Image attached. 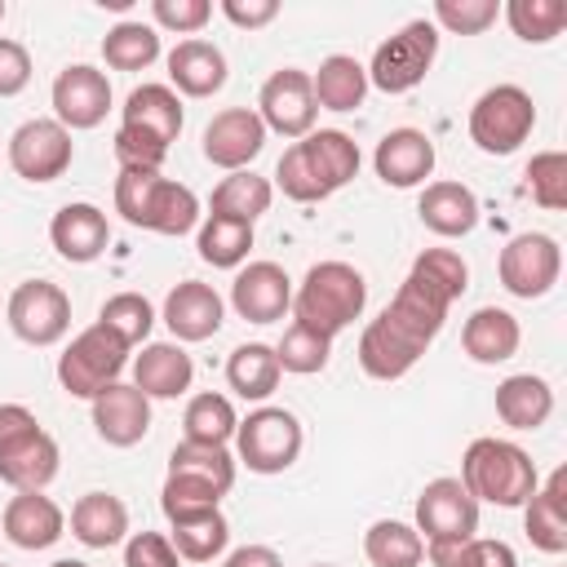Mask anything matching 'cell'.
I'll use <instances>...</instances> for the list:
<instances>
[{
	"instance_id": "6da1fadb",
	"label": "cell",
	"mask_w": 567,
	"mask_h": 567,
	"mask_svg": "<svg viewBox=\"0 0 567 567\" xmlns=\"http://www.w3.org/2000/svg\"><path fill=\"white\" fill-rule=\"evenodd\" d=\"M470 288V266L452 248H425L408 279L399 284L394 301L363 328L359 337V368L372 381H399L416 368L425 346L439 337L452 301Z\"/></svg>"
},
{
	"instance_id": "7a4b0ae2",
	"label": "cell",
	"mask_w": 567,
	"mask_h": 567,
	"mask_svg": "<svg viewBox=\"0 0 567 567\" xmlns=\"http://www.w3.org/2000/svg\"><path fill=\"white\" fill-rule=\"evenodd\" d=\"M461 483L474 501L501 505V509H523L527 496L540 487V474L532 456L509 443V439H474L461 456Z\"/></svg>"
},
{
	"instance_id": "3957f363",
	"label": "cell",
	"mask_w": 567,
	"mask_h": 567,
	"mask_svg": "<svg viewBox=\"0 0 567 567\" xmlns=\"http://www.w3.org/2000/svg\"><path fill=\"white\" fill-rule=\"evenodd\" d=\"M368 306V284L350 261H315L301 279V288L292 292V323L315 328L319 337H337L341 328H350Z\"/></svg>"
},
{
	"instance_id": "277c9868",
	"label": "cell",
	"mask_w": 567,
	"mask_h": 567,
	"mask_svg": "<svg viewBox=\"0 0 567 567\" xmlns=\"http://www.w3.org/2000/svg\"><path fill=\"white\" fill-rule=\"evenodd\" d=\"M115 213L128 226L155 230V235H186L199 221V199L190 186L168 182L159 173L120 168L115 177Z\"/></svg>"
},
{
	"instance_id": "5b68a950",
	"label": "cell",
	"mask_w": 567,
	"mask_h": 567,
	"mask_svg": "<svg viewBox=\"0 0 567 567\" xmlns=\"http://www.w3.org/2000/svg\"><path fill=\"white\" fill-rule=\"evenodd\" d=\"M58 443L22 403H0V478L13 492H44L58 474Z\"/></svg>"
},
{
	"instance_id": "8992f818",
	"label": "cell",
	"mask_w": 567,
	"mask_h": 567,
	"mask_svg": "<svg viewBox=\"0 0 567 567\" xmlns=\"http://www.w3.org/2000/svg\"><path fill=\"white\" fill-rule=\"evenodd\" d=\"M124 363H128V346H124L115 332H106L102 323H93V328H84V332L62 350V359H58V381H62V390H66L71 399H89V403H93L106 385L120 381Z\"/></svg>"
},
{
	"instance_id": "52a82bcc",
	"label": "cell",
	"mask_w": 567,
	"mask_h": 567,
	"mask_svg": "<svg viewBox=\"0 0 567 567\" xmlns=\"http://www.w3.org/2000/svg\"><path fill=\"white\" fill-rule=\"evenodd\" d=\"M536 128V106L532 93L518 84H496L470 106V142L487 155H509L518 151Z\"/></svg>"
},
{
	"instance_id": "ba28073f",
	"label": "cell",
	"mask_w": 567,
	"mask_h": 567,
	"mask_svg": "<svg viewBox=\"0 0 567 567\" xmlns=\"http://www.w3.org/2000/svg\"><path fill=\"white\" fill-rule=\"evenodd\" d=\"M434 53H439V27L425 18H412L385 44H377L368 84H377L381 93H408L425 80V71L434 66Z\"/></svg>"
},
{
	"instance_id": "9c48e42d",
	"label": "cell",
	"mask_w": 567,
	"mask_h": 567,
	"mask_svg": "<svg viewBox=\"0 0 567 567\" xmlns=\"http://www.w3.org/2000/svg\"><path fill=\"white\" fill-rule=\"evenodd\" d=\"M235 452L252 474H284L301 456V421L288 408H257L235 425Z\"/></svg>"
},
{
	"instance_id": "30bf717a",
	"label": "cell",
	"mask_w": 567,
	"mask_h": 567,
	"mask_svg": "<svg viewBox=\"0 0 567 567\" xmlns=\"http://www.w3.org/2000/svg\"><path fill=\"white\" fill-rule=\"evenodd\" d=\"M558 270H563V252H558V239L540 235V230H523L514 235L505 248H501V261H496V275L505 284V292L532 301V297H545L554 284H558Z\"/></svg>"
},
{
	"instance_id": "8fae6325",
	"label": "cell",
	"mask_w": 567,
	"mask_h": 567,
	"mask_svg": "<svg viewBox=\"0 0 567 567\" xmlns=\"http://www.w3.org/2000/svg\"><path fill=\"white\" fill-rule=\"evenodd\" d=\"M478 532V501L465 492L461 478H434L416 496V536L425 545L470 540Z\"/></svg>"
},
{
	"instance_id": "7c38bea8",
	"label": "cell",
	"mask_w": 567,
	"mask_h": 567,
	"mask_svg": "<svg viewBox=\"0 0 567 567\" xmlns=\"http://www.w3.org/2000/svg\"><path fill=\"white\" fill-rule=\"evenodd\" d=\"M315 115H319V102H315L310 75L301 66L275 71L257 93V120L266 124V133L306 137V133H315Z\"/></svg>"
},
{
	"instance_id": "4fadbf2b",
	"label": "cell",
	"mask_w": 567,
	"mask_h": 567,
	"mask_svg": "<svg viewBox=\"0 0 567 567\" xmlns=\"http://www.w3.org/2000/svg\"><path fill=\"white\" fill-rule=\"evenodd\" d=\"M4 315H9V328L27 346H53L71 328V297L49 279H27L13 288Z\"/></svg>"
},
{
	"instance_id": "5bb4252c",
	"label": "cell",
	"mask_w": 567,
	"mask_h": 567,
	"mask_svg": "<svg viewBox=\"0 0 567 567\" xmlns=\"http://www.w3.org/2000/svg\"><path fill=\"white\" fill-rule=\"evenodd\" d=\"M71 133L58 120H27L9 137V168L22 182H53L71 168Z\"/></svg>"
},
{
	"instance_id": "9a60e30c",
	"label": "cell",
	"mask_w": 567,
	"mask_h": 567,
	"mask_svg": "<svg viewBox=\"0 0 567 567\" xmlns=\"http://www.w3.org/2000/svg\"><path fill=\"white\" fill-rule=\"evenodd\" d=\"M111 111V80L106 71L89 66V62H75L66 71H58L53 80V115L58 124L71 133V128H97Z\"/></svg>"
},
{
	"instance_id": "2e32d148",
	"label": "cell",
	"mask_w": 567,
	"mask_h": 567,
	"mask_svg": "<svg viewBox=\"0 0 567 567\" xmlns=\"http://www.w3.org/2000/svg\"><path fill=\"white\" fill-rule=\"evenodd\" d=\"M261 146H266V124L257 120L252 106H226L204 128V159L226 173L248 168L261 155Z\"/></svg>"
},
{
	"instance_id": "e0dca14e",
	"label": "cell",
	"mask_w": 567,
	"mask_h": 567,
	"mask_svg": "<svg viewBox=\"0 0 567 567\" xmlns=\"http://www.w3.org/2000/svg\"><path fill=\"white\" fill-rule=\"evenodd\" d=\"M230 306L248 323H275L292 310V279L275 261H248L230 284Z\"/></svg>"
},
{
	"instance_id": "ac0fdd59",
	"label": "cell",
	"mask_w": 567,
	"mask_h": 567,
	"mask_svg": "<svg viewBox=\"0 0 567 567\" xmlns=\"http://www.w3.org/2000/svg\"><path fill=\"white\" fill-rule=\"evenodd\" d=\"M93 430L102 443L111 447H133L146 439L151 430V399L137 390V385H106L97 399H93Z\"/></svg>"
},
{
	"instance_id": "d6986e66",
	"label": "cell",
	"mask_w": 567,
	"mask_h": 567,
	"mask_svg": "<svg viewBox=\"0 0 567 567\" xmlns=\"http://www.w3.org/2000/svg\"><path fill=\"white\" fill-rule=\"evenodd\" d=\"M372 168L385 186H421L430 173H434V142L421 133V128H390L381 142H377V155H372Z\"/></svg>"
},
{
	"instance_id": "ffe728a7",
	"label": "cell",
	"mask_w": 567,
	"mask_h": 567,
	"mask_svg": "<svg viewBox=\"0 0 567 567\" xmlns=\"http://www.w3.org/2000/svg\"><path fill=\"white\" fill-rule=\"evenodd\" d=\"M49 239H53L58 257L84 266V261H97V257L106 252V244H111V221H106V213H102L97 204H84V199H80V204H66V208L53 213Z\"/></svg>"
},
{
	"instance_id": "44dd1931",
	"label": "cell",
	"mask_w": 567,
	"mask_h": 567,
	"mask_svg": "<svg viewBox=\"0 0 567 567\" xmlns=\"http://www.w3.org/2000/svg\"><path fill=\"white\" fill-rule=\"evenodd\" d=\"M221 315H226L221 297L208 284H199V279H182L164 297V323H168V332L177 341H208V337H217Z\"/></svg>"
},
{
	"instance_id": "7402d4cb",
	"label": "cell",
	"mask_w": 567,
	"mask_h": 567,
	"mask_svg": "<svg viewBox=\"0 0 567 567\" xmlns=\"http://www.w3.org/2000/svg\"><path fill=\"white\" fill-rule=\"evenodd\" d=\"M195 381V363L177 341H151L133 359V385L146 399H177Z\"/></svg>"
},
{
	"instance_id": "603a6c76",
	"label": "cell",
	"mask_w": 567,
	"mask_h": 567,
	"mask_svg": "<svg viewBox=\"0 0 567 567\" xmlns=\"http://www.w3.org/2000/svg\"><path fill=\"white\" fill-rule=\"evenodd\" d=\"M4 536L18 545V549H49L62 527H66V514L58 509V501H49L44 492H18L9 505H4V518H0Z\"/></svg>"
},
{
	"instance_id": "cb8c5ba5",
	"label": "cell",
	"mask_w": 567,
	"mask_h": 567,
	"mask_svg": "<svg viewBox=\"0 0 567 567\" xmlns=\"http://www.w3.org/2000/svg\"><path fill=\"white\" fill-rule=\"evenodd\" d=\"M523 532L545 554H563L567 549V470H554L549 483L527 496Z\"/></svg>"
},
{
	"instance_id": "d4e9b609",
	"label": "cell",
	"mask_w": 567,
	"mask_h": 567,
	"mask_svg": "<svg viewBox=\"0 0 567 567\" xmlns=\"http://www.w3.org/2000/svg\"><path fill=\"white\" fill-rule=\"evenodd\" d=\"M168 80L186 97H213L226 84V53L213 40H182L168 53Z\"/></svg>"
},
{
	"instance_id": "484cf974",
	"label": "cell",
	"mask_w": 567,
	"mask_h": 567,
	"mask_svg": "<svg viewBox=\"0 0 567 567\" xmlns=\"http://www.w3.org/2000/svg\"><path fill=\"white\" fill-rule=\"evenodd\" d=\"M416 213H421L425 230H434L443 239H461V235H470L478 226V199L461 182H430L421 190Z\"/></svg>"
},
{
	"instance_id": "4316f807",
	"label": "cell",
	"mask_w": 567,
	"mask_h": 567,
	"mask_svg": "<svg viewBox=\"0 0 567 567\" xmlns=\"http://www.w3.org/2000/svg\"><path fill=\"white\" fill-rule=\"evenodd\" d=\"M518 341H523V328L501 306H478L461 328V346L474 363H505V359H514Z\"/></svg>"
},
{
	"instance_id": "83f0119b",
	"label": "cell",
	"mask_w": 567,
	"mask_h": 567,
	"mask_svg": "<svg viewBox=\"0 0 567 567\" xmlns=\"http://www.w3.org/2000/svg\"><path fill=\"white\" fill-rule=\"evenodd\" d=\"M297 146H301V155H306V164H310L315 182L323 186V195L341 190V186L359 173V146H354V137H350V133H341V128L306 133Z\"/></svg>"
},
{
	"instance_id": "f1b7e54d",
	"label": "cell",
	"mask_w": 567,
	"mask_h": 567,
	"mask_svg": "<svg viewBox=\"0 0 567 567\" xmlns=\"http://www.w3.org/2000/svg\"><path fill=\"white\" fill-rule=\"evenodd\" d=\"M71 536L89 549H111L128 536V509L111 492H84L71 505Z\"/></svg>"
},
{
	"instance_id": "f546056e",
	"label": "cell",
	"mask_w": 567,
	"mask_h": 567,
	"mask_svg": "<svg viewBox=\"0 0 567 567\" xmlns=\"http://www.w3.org/2000/svg\"><path fill=\"white\" fill-rule=\"evenodd\" d=\"M554 412V390L545 377H532V372H514L496 385V416L514 430H536L545 425Z\"/></svg>"
},
{
	"instance_id": "4dcf8cb0",
	"label": "cell",
	"mask_w": 567,
	"mask_h": 567,
	"mask_svg": "<svg viewBox=\"0 0 567 567\" xmlns=\"http://www.w3.org/2000/svg\"><path fill=\"white\" fill-rule=\"evenodd\" d=\"M310 89H315V102L323 111H354L368 97V66L354 62L350 53H332L310 75Z\"/></svg>"
},
{
	"instance_id": "1f68e13d",
	"label": "cell",
	"mask_w": 567,
	"mask_h": 567,
	"mask_svg": "<svg viewBox=\"0 0 567 567\" xmlns=\"http://www.w3.org/2000/svg\"><path fill=\"white\" fill-rule=\"evenodd\" d=\"M226 381H230V390H235L239 399H252V403L270 399L275 385H279L275 346H266V341H244V346H235L230 359H226Z\"/></svg>"
},
{
	"instance_id": "d6a6232c",
	"label": "cell",
	"mask_w": 567,
	"mask_h": 567,
	"mask_svg": "<svg viewBox=\"0 0 567 567\" xmlns=\"http://www.w3.org/2000/svg\"><path fill=\"white\" fill-rule=\"evenodd\" d=\"M124 124L146 128L159 142H173L182 133V97L168 84H137L124 97Z\"/></svg>"
},
{
	"instance_id": "836d02e7",
	"label": "cell",
	"mask_w": 567,
	"mask_h": 567,
	"mask_svg": "<svg viewBox=\"0 0 567 567\" xmlns=\"http://www.w3.org/2000/svg\"><path fill=\"white\" fill-rule=\"evenodd\" d=\"M270 199H275V186H270V177H257L252 168H239V173H230V177H221L217 186H213V217H230V221H257L266 208H270Z\"/></svg>"
},
{
	"instance_id": "e575fe53",
	"label": "cell",
	"mask_w": 567,
	"mask_h": 567,
	"mask_svg": "<svg viewBox=\"0 0 567 567\" xmlns=\"http://www.w3.org/2000/svg\"><path fill=\"white\" fill-rule=\"evenodd\" d=\"M363 554H368L372 567H421L425 540L416 536V527H408L399 518H381V523L368 527Z\"/></svg>"
},
{
	"instance_id": "d590c367",
	"label": "cell",
	"mask_w": 567,
	"mask_h": 567,
	"mask_svg": "<svg viewBox=\"0 0 567 567\" xmlns=\"http://www.w3.org/2000/svg\"><path fill=\"white\" fill-rule=\"evenodd\" d=\"M168 474H182V478H199L208 487H217L221 496L235 487V456L226 447H213V443H177L173 456H168Z\"/></svg>"
},
{
	"instance_id": "8d00e7d4",
	"label": "cell",
	"mask_w": 567,
	"mask_h": 567,
	"mask_svg": "<svg viewBox=\"0 0 567 567\" xmlns=\"http://www.w3.org/2000/svg\"><path fill=\"white\" fill-rule=\"evenodd\" d=\"M168 540H173L177 558H186V563H213L226 549V540H230V523L221 518V509H204V514L177 518Z\"/></svg>"
},
{
	"instance_id": "74e56055",
	"label": "cell",
	"mask_w": 567,
	"mask_h": 567,
	"mask_svg": "<svg viewBox=\"0 0 567 567\" xmlns=\"http://www.w3.org/2000/svg\"><path fill=\"white\" fill-rule=\"evenodd\" d=\"M235 425H239V416H235L230 399H226V394H213V390L195 394V399L186 403V416H182L186 443H213V447H226V443L235 439Z\"/></svg>"
},
{
	"instance_id": "f35d334b",
	"label": "cell",
	"mask_w": 567,
	"mask_h": 567,
	"mask_svg": "<svg viewBox=\"0 0 567 567\" xmlns=\"http://www.w3.org/2000/svg\"><path fill=\"white\" fill-rule=\"evenodd\" d=\"M195 248H199V257H204L208 266L235 270V266H244V257H248V248H252V226L208 213V221H204L199 235H195Z\"/></svg>"
},
{
	"instance_id": "ab89813d",
	"label": "cell",
	"mask_w": 567,
	"mask_h": 567,
	"mask_svg": "<svg viewBox=\"0 0 567 567\" xmlns=\"http://www.w3.org/2000/svg\"><path fill=\"white\" fill-rule=\"evenodd\" d=\"M102 58L115 71H146L159 58V31L146 22H120L102 40Z\"/></svg>"
},
{
	"instance_id": "60d3db41",
	"label": "cell",
	"mask_w": 567,
	"mask_h": 567,
	"mask_svg": "<svg viewBox=\"0 0 567 567\" xmlns=\"http://www.w3.org/2000/svg\"><path fill=\"white\" fill-rule=\"evenodd\" d=\"M505 22L518 40L527 44H549L567 27V4L563 0H509Z\"/></svg>"
},
{
	"instance_id": "b9f144b4",
	"label": "cell",
	"mask_w": 567,
	"mask_h": 567,
	"mask_svg": "<svg viewBox=\"0 0 567 567\" xmlns=\"http://www.w3.org/2000/svg\"><path fill=\"white\" fill-rule=\"evenodd\" d=\"M97 323H102L106 332H115V337L133 350V346H142V341L151 337L155 310H151V301H146L142 292H115V297H106V301H102Z\"/></svg>"
},
{
	"instance_id": "7bdbcfd3",
	"label": "cell",
	"mask_w": 567,
	"mask_h": 567,
	"mask_svg": "<svg viewBox=\"0 0 567 567\" xmlns=\"http://www.w3.org/2000/svg\"><path fill=\"white\" fill-rule=\"evenodd\" d=\"M434 567H518L514 549L505 540H487V536H470V540H443V545H425Z\"/></svg>"
},
{
	"instance_id": "ee69618b",
	"label": "cell",
	"mask_w": 567,
	"mask_h": 567,
	"mask_svg": "<svg viewBox=\"0 0 567 567\" xmlns=\"http://www.w3.org/2000/svg\"><path fill=\"white\" fill-rule=\"evenodd\" d=\"M328 354H332V341L319 337L315 328L306 323H292L284 332V341L275 346V359H279V372H297V377H310V372H323L328 368Z\"/></svg>"
},
{
	"instance_id": "f6af8a7d",
	"label": "cell",
	"mask_w": 567,
	"mask_h": 567,
	"mask_svg": "<svg viewBox=\"0 0 567 567\" xmlns=\"http://www.w3.org/2000/svg\"><path fill=\"white\" fill-rule=\"evenodd\" d=\"M527 190L540 208L563 213L567 208V155L563 151H540L527 164Z\"/></svg>"
},
{
	"instance_id": "bcb514c9",
	"label": "cell",
	"mask_w": 567,
	"mask_h": 567,
	"mask_svg": "<svg viewBox=\"0 0 567 567\" xmlns=\"http://www.w3.org/2000/svg\"><path fill=\"white\" fill-rule=\"evenodd\" d=\"M221 492L199 483V478H182V474H168L164 478V492H159V509L168 523L177 518H190V514H204V509H217Z\"/></svg>"
},
{
	"instance_id": "7dc6e473",
	"label": "cell",
	"mask_w": 567,
	"mask_h": 567,
	"mask_svg": "<svg viewBox=\"0 0 567 567\" xmlns=\"http://www.w3.org/2000/svg\"><path fill=\"white\" fill-rule=\"evenodd\" d=\"M496 18V0H434V27H447L452 35H483Z\"/></svg>"
},
{
	"instance_id": "c3c4849f",
	"label": "cell",
	"mask_w": 567,
	"mask_h": 567,
	"mask_svg": "<svg viewBox=\"0 0 567 567\" xmlns=\"http://www.w3.org/2000/svg\"><path fill=\"white\" fill-rule=\"evenodd\" d=\"M164 155H168V142H159V137H155V133H146V128L120 124V133H115V159H120V168L159 173Z\"/></svg>"
},
{
	"instance_id": "681fc988",
	"label": "cell",
	"mask_w": 567,
	"mask_h": 567,
	"mask_svg": "<svg viewBox=\"0 0 567 567\" xmlns=\"http://www.w3.org/2000/svg\"><path fill=\"white\" fill-rule=\"evenodd\" d=\"M124 567H182V558L164 532H133L124 540Z\"/></svg>"
},
{
	"instance_id": "f907efd6",
	"label": "cell",
	"mask_w": 567,
	"mask_h": 567,
	"mask_svg": "<svg viewBox=\"0 0 567 567\" xmlns=\"http://www.w3.org/2000/svg\"><path fill=\"white\" fill-rule=\"evenodd\" d=\"M151 13H155L159 27L190 35L213 18V4L208 0H151Z\"/></svg>"
},
{
	"instance_id": "816d5d0a",
	"label": "cell",
	"mask_w": 567,
	"mask_h": 567,
	"mask_svg": "<svg viewBox=\"0 0 567 567\" xmlns=\"http://www.w3.org/2000/svg\"><path fill=\"white\" fill-rule=\"evenodd\" d=\"M27 80H31V53L18 40H4L0 35V97L22 93Z\"/></svg>"
},
{
	"instance_id": "f5cc1de1",
	"label": "cell",
	"mask_w": 567,
	"mask_h": 567,
	"mask_svg": "<svg viewBox=\"0 0 567 567\" xmlns=\"http://www.w3.org/2000/svg\"><path fill=\"white\" fill-rule=\"evenodd\" d=\"M221 13H226L235 27L257 31V27H266V22L279 18V0H221Z\"/></svg>"
},
{
	"instance_id": "db71d44e",
	"label": "cell",
	"mask_w": 567,
	"mask_h": 567,
	"mask_svg": "<svg viewBox=\"0 0 567 567\" xmlns=\"http://www.w3.org/2000/svg\"><path fill=\"white\" fill-rule=\"evenodd\" d=\"M221 567H284V558L270 545H239Z\"/></svg>"
},
{
	"instance_id": "11a10c76",
	"label": "cell",
	"mask_w": 567,
	"mask_h": 567,
	"mask_svg": "<svg viewBox=\"0 0 567 567\" xmlns=\"http://www.w3.org/2000/svg\"><path fill=\"white\" fill-rule=\"evenodd\" d=\"M49 567H89V563H80V558H58V563H49Z\"/></svg>"
},
{
	"instance_id": "9f6ffc18",
	"label": "cell",
	"mask_w": 567,
	"mask_h": 567,
	"mask_svg": "<svg viewBox=\"0 0 567 567\" xmlns=\"http://www.w3.org/2000/svg\"><path fill=\"white\" fill-rule=\"evenodd\" d=\"M0 22H4V0H0Z\"/></svg>"
},
{
	"instance_id": "6f0895ef",
	"label": "cell",
	"mask_w": 567,
	"mask_h": 567,
	"mask_svg": "<svg viewBox=\"0 0 567 567\" xmlns=\"http://www.w3.org/2000/svg\"><path fill=\"white\" fill-rule=\"evenodd\" d=\"M310 567H332V563H310Z\"/></svg>"
},
{
	"instance_id": "680465c9",
	"label": "cell",
	"mask_w": 567,
	"mask_h": 567,
	"mask_svg": "<svg viewBox=\"0 0 567 567\" xmlns=\"http://www.w3.org/2000/svg\"><path fill=\"white\" fill-rule=\"evenodd\" d=\"M0 567H9V563H0Z\"/></svg>"
}]
</instances>
